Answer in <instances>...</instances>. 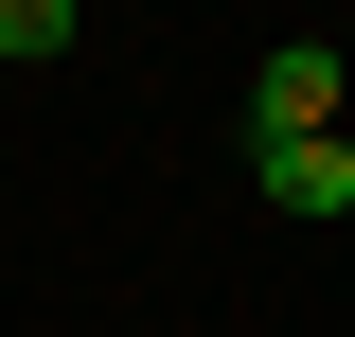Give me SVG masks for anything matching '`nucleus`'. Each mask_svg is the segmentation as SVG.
Returning a JSON list of instances; mask_svg holds the SVG:
<instances>
[{"label": "nucleus", "mask_w": 355, "mask_h": 337, "mask_svg": "<svg viewBox=\"0 0 355 337\" xmlns=\"http://www.w3.org/2000/svg\"><path fill=\"white\" fill-rule=\"evenodd\" d=\"M266 213H302V231H338V213H355V142H266Z\"/></svg>", "instance_id": "f03ea898"}, {"label": "nucleus", "mask_w": 355, "mask_h": 337, "mask_svg": "<svg viewBox=\"0 0 355 337\" xmlns=\"http://www.w3.org/2000/svg\"><path fill=\"white\" fill-rule=\"evenodd\" d=\"M338 89H355L338 53H320V36H284V53L249 71V125H266V142H338Z\"/></svg>", "instance_id": "f257e3e1"}, {"label": "nucleus", "mask_w": 355, "mask_h": 337, "mask_svg": "<svg viewBox=\"0 0 355 337\" xmlns=\"http://www.w3.org/2000/svg\"><path fill=\"white\" fill-rule=\"evenodd\" d=\"M71 53V0H0V71H53Z\"/></svg>", "instance_id": "7ed1b4c3"}]
</instances>
